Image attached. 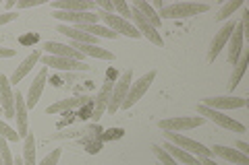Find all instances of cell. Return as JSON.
Here are the masks:
<instances>
[{
    "mask_svg": "<svg viewBox=\"0 0 249 165\" xmlns=\"http://www.w3.org/2000/svg\"><path fill=\"white\" fill-rule=\"evenodd\" d=\"M15 120H17V135H19V138H25L29 135L27 104H25V97H23L19 91L15 93Z\"/></svg>",
    "mask_w": 249,
    "mask_h": 165,
    "instance_id": "7c38bea8",
    "label": "cell"
},
{
    "mask_svg": "<svg viewBox=\"0 0 249 165\" xmlns=\"http://www.w3.org/2000/svg\"><path fill=\"white\" fill-rule=\"evenodd\" d=\"M206 120L201 116H175V118H166V120L158 122V128L164 132H183V130H193L199 128Z\"/></svg>",
    "mask_w": 249,
    "mask_h": 165,
    "instance_id": "3957f363",
    "label": "cell"
},
{
    "mask_svg": "<svg viewBox=\"0 0 249 165\" xmlns=\"http://www.w3.org/2000/svg\"><path fill=\"white\" fill-rule=\"evenodd\" d=\"M197 114L204 118V120H212L218 126L227 128V130H232V132H245V126L237 120H232L231 116H227L224 112H218V109H212V107H206V105H197Z\"/></svg>",
    "mask_w": 249,
    "mask_h": 165,
    "instance_id": "8992f818",
    "label": "cell"
},
{
    "mask_svg": "<svg viewBox=\"0 0 249 165\" xmlns=\"http://www.w3.org/2000/svg\"><path fill=\"white\" fill-rule=\"evenodd\" d=\"M154 6H156V9H164V2H160V0H156Z\"/></svg>",
    "mask_w": 249,
    "mask_h": 165,
    "instance_id": "60d3db41",
    "label": "cell"
},
{
    "mask_svg": "<svg viewBox=\"0 0 249 165\" xmlns=\"http://www.w3.org/2000/svg\"><path fill=\"white\" fill-rule=\"evenodd\" d=\"M0 136H2V138H6V140H9V143H17V140H19L17 130H15V128H11L9 124H6V122H2V120H0Z\"/></svg>",
    "mask_w": 249,
    "mask_h": 165,
    "instance_id": "4dcf8cb0",
    "label": "cell"
},
{
    "mask_svg": "<svg viewBox=\"0 0 249 165\" xmlns=\"http://www.w3.org/2000/svg\"><path fill=\"white\" fill-rule=\"evenodd\" d=\"M112 4H114V11H116V15H119V17L131 21V6H129L127 2H123V0H114Z\"/></svg>",
    "mask_w": 249,
    "mask_h": 165,
    "instance_id": "1f68e13d",
    "label": "cell"
},
{
    "mask_svg": "<svg viewBox=\"0 0 249 165\" xmlns=\"http://www.w3.org/2000/svg\"><path fill=\"white\" fill-rule=\"evenodd\" d=\"M19 17V15L17 13H4V15H0V27H2V25H6V23H13L15 19H17Z\"/></svg>",
    "mask_w": 249,
    "mask_h": 165,
    "instance_id": "e575fe53",
    "label": "cell"
},
{
    "mask_svg": "<svg viewBox=\"0 0 249 165\" xmlns=\"http://www.w3.org/2000/svg\"><path fill=\"white\" fill-rule=\"evenodd\" d=\"M235 147H237V151H239V153L249 155V145H247V143H243V140H237Z\"/></svg>",
    "mask_w": 249,
    "mask_h": 165,
    "instance_id": "74e56055",
    "label": "cell"
},
{
    "mask_svg": "<svg viewBox=\"0 0 249 165\" xmlns=\"http://www.w3.org/2000/svg\"><path fill=\"white\" fill-rule=\"evenodd\" d=\"M201 105L222 112V109H239V107H245L247 105V99L245 97H229V95H224V97H206V99H201Z\"/></svg>",
    "mask_w": 249,
    "mask_h": 165,
    "instance_id": "5bb4252c",
    "label": "cell"
},
{
    "mask_svg": "<svg viewBox=\"0 0 249 165\" xmlns=\"http://www.w3.org/2000/svg\"><path fill=\"white\" fill-rule=\"evenodd\" d=\"M243 6H245L243 0H229V2H224L222 9L218 11L216 21H229V17H232V15H235V11L243 9Z\"/></svg>",
    "mask_w": 249,
    "mask_h": 165,
    "instance_id": "83f0119b",
    "label": "cell"
},
{
    "mask_svg": "<svg viewBox=\"0 0 249 165\" xmlns=\"http://www.w3.org/2000/svg\"><path fill=\"white\" fill-rule=\"evenodd\" d=\"M237 27V23L235 21H227L224 25L220 27V31L214 35L212 39V44H210V50H208V62H214L218 58V54H220L224 50V45L229 44V39L232 35V31H235Z\"/></svg>",
    "mask_w": 249,
    "mask_h": 165,
    "instance_id": "9c48e42d",
    "label": "cell"
},
{
    "mask_svg": "<svg viewBox=\"0 0 249 165\" xmlns=\"http://www.w3.org/2000/svg\"><path fill=\"white\" fill-rule=\"evenodd\" d=\"M71 48H75L77 52H81L83 56H91V58H100V60H114V54L110 50L102 48V45H91V44H79V42H73Z\"/></svg>",
    "mask_w": 249,
    "mask_h": 165,
    "instance_id": "44dd1931",
    "label": "cell"
},
{
    "mask_svg": "<svg viewBox=\"0 0 249 165\" xmlns=\"http://www.w3.org/2000/svg\"><path fill=\"white\" fill-rule=\"evenodd\" d=\"M152 151H154V155L160 159V163H162V165H178V163H177V161L173 159V157H170V155H168V153H166L160 145H152Z\"/></svg>",
    "mask_w": 249,
    "mask_h": 165,
    "instance_id": "f546056e",
    "label": "cell"
},
{
    "mask_svg": "<svg viewBox=\"0 0 249 165\" xmlns=\"http://www.w3.org/2000/svg\"><path fill=\"white\" fill-rule=\"evenodd\" d=\"M199 165H218L212 157H206V159H199Z\"/></svg>",
    "mask_w": 249,
    "mask_h": 165,
    "instance_id": "f35d334b",
    "label": "cell"
},
{
    "mask_svg": "<svg viewBox=\"0 0 249 165\" xmlns=\"http://www.w3.org/2000/svg\"><path fill=\"white\" fill-rule=\"evenodd\" d=\"M131 19H133V25L139 31V35L147 37L154 45H158V48H164V39H162V35L158 33V29L152 27V23L147 21L143 15L135 9V6H131Z\"/></svg>",
    "mask_w": 249,
    "mask_h": 165,
    "instance_id": "ba28073f",
    "label": "cell"
},
{
    "mask_svg": "<svg viewBox=\"0 0 249 165\" xmlns=\"http://www.w3.org/2000/svg\"><path fill=\"white\" fill-rule=\"evenodd\" d=\"M96 15H98V19H100V17L104 19L106 27H110L114 33L127 35V37H131V39H139V37H142V35H139V31L135 29L133 23L127 21V19H123V17H119V15H110V13H104V11H100V13H96Z\"/></svg>",
    "mask_w": 249,
    "mask_h": 165,
    "instance_id": "52a82bcc",
    "label": "cell"
},
{
    "mask_svg": "<svg viewBox=\"0 0 249 165\" xmlns=\"http://www.w3.org/2000/svg\"><path fill=\"white\" fill-rule=\"evenodd\" d=\"M98 6H100V11L114 15V4H112V2H108V0H98Z\"/></svg>",
    "mask_w": 249,
    "mask_h": 165,
    "instance_id": "d590c367",
    "label": "cell"
},
{
    "mask_svg": "<svg viewBox=\"0 0 249 165\" xmlns=\"http://www.w3.org/2000/svg\"><path fill=\"white\" fill-rule=\"evenodd\" d=\"M44 50L46 54H50V56H58V58H73V60H83V54L77 52L75 48H71V45L67 44H58V42H46L44 44Z\"/></svg>",
    "mask_w": 249,
    "mask_h": 165,
    "instance_id": "d6986e66",
    "label": "cell"
},
{
    "mask_svg": "<svg viewBox=\"0 0 249 165\" xmlns=\"http://www.w3.org/2000/svg\"><path fill=\"white\" fill-rule=\"evenodd\" d=\"M15 54H17V50H11V48H2V45H0V58H13Z\"/></svg>",
    "mask_w": 249,
    "mask_h": 165,
    "instance_id": "8d00e7d4",
    "label": "cell"
},
{
    "mask_svg": "<svg viewBox=\"0 0 249 165\" xmlns=\"http://www.w3.org/2000/svg\"><path fill=\"white\" fill-rule=\"evenodd\" d=\"M212 155L216 157H222L224 161H229L232 165H249V155H243V153H239L237 149H232V147H224V145H214L212 149Z\"/></svg>",
    "mask_w": 249,
    "mask_h": 165,
    "instance_id": "e0dca14e",
    "label": "cell"
},
{
    "mask_svg": "<svg viewBox=\"0 0 249 165\" xmlns=\"http://www.w3.org/2000/svg\"><path fill=\"white\" fill-rule=\"evenodd\" d=\"M52 17L54 19H58V21H62V25H69V23H73V25L77 27V25H96L98 23V15L96 13H91V11H88V13H67V11H54L52 13Z\"/></svg>",
    "mask_w": 249,
    "mask_h": 165,
    "instance_id": "8fae6325",
    "label": "cell"
},
{
    "mask_svg": "<svg viewBox=\"0 0 249 165\" xmlns=\"http://www.w3.org/2000/svg\"><path fill=\"white\" fill-rule=\"evenodd\" d=\"M154 78H156V70H150V73H145L143 76H139L135 83H131V87H129V93H127V97H124L123 101V109H131L139 99H142L145 95V91L150 89V85L154 83Z\"/></svg>",
    "mask_w": 249,
    "mask_h": 165,
    "instance_id": "5b68a950",
    "label": "cell"
},
{
    "mask_svg": "<svg viewBox=\"0 0 249 165\" xmlns=\"http://www.w3.org/2000/svg\"><path fill=\"white\" fill-rule=\"evenodd\" d=\"M58 159H60V149H54L52 153H48L44 157V159L37 163V165H56L58 163Z\"/></svg>",
    "mask_w": 249,
    "mask_h": 165,
    "instance_id": "d6a6232c",
    "label": "cell"
},
{
    "mask_svg": "<svg viewBox=\"0 0 249 165\" xmlns=\"http://www.w3.org/2000/svg\"><path fill=\"white\" fill-rule=\"evenodd\" d=\"M0 107H2V114L13 120L15 118V93L11 89V81L4 75H0Z\"/></svg>",
    "mask_w": 249,
    "mask_h": 165,
    "instance_id": "4fadbf2b",
    "label": "cell"
},
{
    "mask_svg": "<svg viewBox=\"0 0 249 165\" xmlns=\"http://www.w3.org/2000/svg\"><path fill=\"white\" fill-rule=\"evenodd\" d=\"M162 135H164V138L168 140V143H173L175 147L183 149L185 153L197 157V159H206V157H212V151H210L208 147H204L201 143H197V140H193V138H189V136H183L181 132H162Z\"/></svg>",
    "mask_w": 249,
    "mask_h": 165,
    "instance_id": "7a4b0ae2",
    "label": "cell"
},
{
    "mask_svg": "<svg viewBox=\"0 0 249 165\" xmlns=\"http://www.w3.org/2000/svg\"><path fill=\"white\" fill-rule=\"evenodd\" d=\"M88 104V99L85 97H71V99H60L56 101V104L48 105V109L46 112L48 114H58V112H69V109H75V107H81Z\"/></svg>",
    "mask_w": 249,
    "mask_h": 165,
    "instance_id": "d4e9b609",
    "label": "cell"
},
{
    "mask_svg": "<svg viewBox=\"0 0 249 165\" xmlns=\"http://www.w3.org/2000/svg\"><path fill=\"white\" fill-rule=\"evenodd\" d=\"M93 6L96 2L91 0H54L52 2V9L54 11H67V13H93Z\"/></svg>",
    "mask_w": 249,
    "mask_h": 165,
    "instance_id": "ac0fdd59",
    "label": "cell"
},
{
    "mask_svg": "<svg viewBox=\"0 0 249 165\" xmlns=\"http://www.w3.org/2000/svg\"><path fill=\"white\" fill-rule=\"evenodd\" d=\"M0 157H2V165H15L11 147H9V140L2 138V136H0Z\"/></svg>",
    "mask_w": 249,
    "mask_h": 165,
    "instance_id": "f1b7e54d",
    "label": "cell"
},
{
    "mask_svg": "<svg viewBox=\"0 0 249 165\" xmlns=\"http://www.w3.org/2000/svg\"><path fill=\"white\" fill-rule=\"evenodd\" d=\"M210 4L206 2H175L168 4L164 9H160L158 17L160 19H189V17H197L201 13H208Z\"/></svg>",
    "mask_w": 249,
    "mask_h": 165,
    "instance_id": "6da1fadb",
    "label": "cell"
},
{
    "mask_svg": "<svg viewBox=\"0 0 249 165\" xmlns=\"http://www.w3.org/2000/svg\"><path fill=\"white\" fill-rule=\"evenodd\" d=\"M42 64L46 68H56V70H89V64H85L81 60H73V58H58V56H50V54H42Z\"/></svg>",
    "mask_w": 249,
    "mask_h": 165,
    "instance_id": "30bf717a",
    "label": "cell"
},
{
    "mask_svg": "<svg viewBox=\"0 0 249 165\" xmlns=\"http://www.w3.org/2000/svg\"><path fill=\"white\" fill-rule=\"evenodd\" d=\"M0 165H2V157H0Z\"/></svg>",
    "mask_w": 249,
    "mask_h": 165,
    "instance_id": "7bdbcfd3",
    "label": "cell"
},
{
    "mask_svg": "<svg viewBox=\"0 0 249 165\" xmlns=\"http://www.w3.org/2000/svg\"><path fill=\"white\" fill-rule=\"evenodd\" d=\"M112 87H114V85H112L110 81H106L104 87L100 89L98 99H96V107H93V114H91V120H93V122H98L100 118L104 116L106 107H108V101H110V95H112Z\"/></svg>",
    "mask_w": 249,
    "mask_h": 165,
    "instance_id": "7402d4cb",
    "label": "cell"
},
{
    "mask_svg": "<svg viewBox=\"0 0 249 165\" xmlns=\"http://www.w3.org/2000/svg\"><path fill=\"white\" fill-rule=\"evenodd\" d=\"M131 83H133V70H124L121 75V78L116 81V85L112 87V95H110V101H108V107H106L108 114H116V109L123 105L124 97H127V93H129Z\"/></svg>",
    "mask_w": 249,
    "mask_h": 165,
    "instance_id": "277c9868",
    "label": "cell"
},
{
    "mask_svg": "<svg viewBox=\"0 0 249 165\" xmlns=\"http://www.w3.org/2000/svg\"><path fill=\"white\" fill-rule=\"evenodd\" d=\"M23 163L25 165H37L36 163V138H34V132L23 138Z\"/></svg>",
    "mask_w": 249,
    "mask_h": 165,
    "instance_id": "4316f807",
    "label": "cell"
},
{
    "mask_svg": "<svg viewBox=\"0 0 249 165\" xmlns=\"http://www.w3.org/2000/svg\"><path fill=\"white\" fill-rule=\"evenodd\" d=\"M15 165H25V163H23V157H17V161H15Z\"/></svg>",
    "mask_w": 249,
    "mask_h": 165,
    "instance_id": "b9f144b4",
    "label": "cell"
},
{
    "mask_svg": "<svg viewBox=\"0 0 249 165\" xmlns=\"http://www.w3.org/2000/svg\"><path fill=\"white\" fill-rule=\"evenodd\" d=\"M13 6H15V0H6V9H9V13H11Z\"/></svg>",
    "mask_w": 249,
    "mask_h": 165,
    "instance_id": "ab89813d",
    "label": "cell"
},
{
    "mask_svg": "<svg viewBox=\"0 0 249 165\" xmlns=\"http://www.w3.org/2000/svg\"><path fill=\"white\" fill-rule=\"evenodd\" d=\"M164 151L173 157V159L178 163V165H199V159L197 157H193V155H189V153H185L183 149H178V147H175L173 143H166V147H162Z\"/></svg>",
    "mask_w": 249,
    "mask_h": 165,
    "instance_id": "cb8c5ba5",
    "label": "cell"
},
{
    "mask_svg": "<svg viewBox=\"0 0 249 165\" xmlns=\"http://www.w3.org/2000/svg\"><path fill=\"white\" fill-rule=\"evenodd\" d=\"M247 60H249V52L247 50H243L241 52V56H239V60L235 62V70H232V75H231V78H229V83H227V89L232 93L237 87H239V83H241V78H243V75H245V68H247Z\"/></svg>",
    "mask_w": 249,
    "mask_h": 165,
    "instance_id": "603a6c76",
    "label": "cell"
},
{
    "mask_svg": "<svg viewBox=\"0 0 249 165\" xmlns=\"http://www.w3.org/2000/svg\"><path fill=\"white\" fill-rule=\"evenodd\" d=\"M133 6H135V9H137L139 13L143 15V17H145L147 21L152 23V27H156V29H158V27L162 25V19L158 17V13L154 11V6H152L150 2H145V0H135V2H133Z\"/></svg>",
    "mask_w": 249,
    "mask_h": 165,
    "instance_id": "484cf974",
    "label": "cell"
},
{
    "mask_svg": "<svg viewBox=\"0 0 249 165\" xmlns=\"http://www.w3.org/2000/svg\"><path fill=\"white\" fill-rule=\"evenodd\" d=\"M46 78H48V68L42 66V70H40V73H37V76L34 78V83L29 85V93H27V99H25L27 109H31V107L37 105V101H40V97H42V91H44V87H46Z\"/></svg>",
    "mask_w": 249,
    "mask_h": 165,
    "instance_id": "2e32d148",
    "label": "cell"
},
{
    "mask_svg": "<svg viewBox=\"0 0 249 165\" xmlns=\"http://www.w3.org/2000/svg\"><path fill=\"white\" fill-rule=\"evenodd\" d=\"M40 4H44V0H17V9H31Z\"/></svg>",
    "mask_w": 249,
    "mask_h": 165,
    "instance_id": "836d02e7",
    "label": "cell"
},
{
    "mask_svg": "<svg viewBox=\"0 0 249 165\" xmlns=\"http://www.w3.org/2000/svg\"><path fill=\"white\" fill-rule=\"evenodd\" d=\"M0 114H2V107H0Z\"/></svg>",
    "mask_w": 249,
    "mask_h": 165,
    "instance_id": "ee69618b",
    "label": "cell"
},
{
    "mask_svg": "<svg viewBox=\"0 0 249 165\" xmlns=\"http://www.w3.org/2000/svg\"><path fill=\"white\" fill-rule=\"evenodd\" d=\"M243 44H245V31H243V23H237V27L235 31H232V35L229 39V50H227V58L231 64H235V62L239 60L241 56V52H243Z\"/></svg>",
    "mask_w": 249,
    "mask_h": 165,
    "instance_id": "9a60e30c",
    "label": "cell"
},
{
    "mask_svg": "<svg viewBox=\"0 0 249 165\" xmlns=\"http://www.w3.org/2000/svg\"><path fill=\"white\" fill-rule=\"evenodd\" d=\"M40 58H42V52H40V50H34V52H31L29 56H27L25 60H23L19 66H17V70H15V73L11 75V78H9L11 85H17V83H21L23 78H25V76L29 75V70L36 66V62H40Z\"/></svg>",
    "mask_w": 249,
    "mask_h": 165,
    "instance_id": "ffe728a7",
    "label": "cell"
}]
</instances>
